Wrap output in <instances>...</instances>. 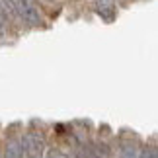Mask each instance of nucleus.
<instances>
[{
  "instance_id": "1",
  "label": "nucleus",
  "mask_w": 158,
  "mask_h": 158,
  "mask_svg": "<svg viewBox=\"0 0 158 158\" xmlns=\"http://www.w3.org/2000/svg\"><path fill=\"white\" fill-rule=\"evenodd\" d=\"M12 6H14L16 10V16L20 18V20H23L27 23V26H43V16H41L39 12V6L35 0H10Z\"/></svg>"
},
{
  "instance_id": "2",
  "label": "nucleus",
  "mask_w": 158,
  "mask_h": 158,
  "mask_svg": "<svg viewBox=\"0 0 158 158\" xmlns=\"http://www.w3.org/2000/svg\"><path fill=\"white\" fill-rule=\"evenodd\" d=\"M23 158H45V139L37 131H27L20 139Z\"/></svg>"
},
{
  "instance_id": "3",
  "label": "nucleus",
  "mask_w": 158,
  "mask_h": 158,
  "mask_svg": "<svg viewBox=\"0 0 158 158\" xmlns=\"http://www.w3.org/2000/svg\"><path fill=\"white\" fill-rule=\"evenodd\" d=\"M96 12L102 20H106L107 23H111L117 16V6L115 0H96Z\"/></svg>"
},
{
  "instance_id": "4",
  "label": "nucleus",
  "mask_w": 158,
  "mask_h": 158,
  "mask_svg": "<svg viewBox=\"0 0 158 158\" xmlns=\"http://www.w3.org/2000/svg\"><path fill=\"white\" fill-rule=\"evenodd\" d=\"M4 158H23L22 154V143L20 139H10L6 143V148H4Z\"/></svg>"
},
{
  "instance_id": "5",
  "label": "nucleus",
  "mask_w": 158,
  "mask_h": 158,
  "mask_svg": "<svg viewBox=\"0 0 158 158\" xmlns=\"http://www.w3.org/2000/svg\"><path fill=\"white\" fill-rule=\"evenodd\" d=\"M16 10L12 6L10 0H0V20L8 22V20H16Z\"/></svg>"
},
{
  "instance_id": "6",
  "label": "nucleus",
  "mask_w": 158,
  "mask_h": 158,
  "mask_svg": "<svg viewBox=\"0 0 158 158\" xmlns=\"http://www.w3.org/2000/svg\"><path fill=\"white\" fill-rule=\"evenodd\" d=\"M121 158H139V148L133 143L125 144V147L121 148Z\"/></svg>"
},
{
  "instance_id": "7",
  "label": "nucleus",
  "mask_w": 158,
  "mask_h": 158,
  "mask_svg": "<svg viewBox=\"0 0 158 158\" xmlns=\"http://www.w3.org/2000/svg\"><path fill=\"white\" fill-rule=\"evenodd\" d=\"M139 158H158V156H156L154 148H147V150H143V152H139Z\"/></svg>"
},
{
  "instance_id": "8",
  "label": "nucleus",
  "mask_w": 158,
  "mask_h": 158,
  "mask_svg": "<svg viewBox=\"0 0 158 158\" xmlns=\"http://www.w3.org/2000/svg\"><path fill=\"white\" fill-rule=\"evenodd\" d=\"M47 158H64V154L60 152L59 148H55V150H51V152L47 154Z\"/></svg>"
},
{
  "instance_id": "9",
  "label": "nucleus",
  "mask_w": 158,
  "mask_h": 158,
  "mask_svg": "<svg viewBox=\"0 0 158 158\" xmlns=\"http://www.w3.org/2000/svg\"><path fill=\"white\" fill-rule=\"evenodd\" d=\"M0 158H2V156H0Z\"/></svg>"
}]
</instances>
